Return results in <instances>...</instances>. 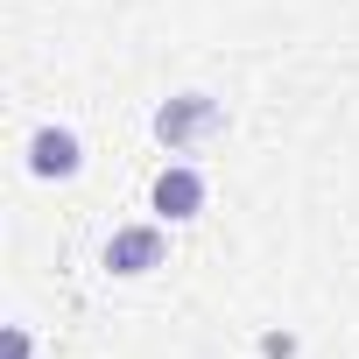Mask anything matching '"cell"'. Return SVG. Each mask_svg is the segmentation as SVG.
<instances>
[{
	"mask_svg": "<svg viewBox=\"0 0 359 359\" xmlns=\"http://www.w3.org/2000/svg\"><path fill=\"white\" fill-rule=\"evenodd\" d=\"M205 205H212V184H205L198 162H162V169H155L148 212H155L162 226H191V219H205Z\"/></svg>",
	"mask_w": 359,
	"mask_h": 359,
	"instance_id": "obj_4",
	"label": "cell"
},
{
	"mask_svg": "<svg viewBox=\"0 0 359 359\" xmlns=\"http://www.w3.org/2000/svg\"><path fill=\"white\" fill-rule=\"evenodd\" d=\"M22 169L36 176V184H78V176H85V134L71 120H43L22 141Z\"/></svg>",
	"mask_w": 359,
	"mask_h": 359,
	"instance_id": "obj_3",
	"label": "cell"
},
{
	"mask_svg": "<svg viewBox=\"0 0 359 359\" xmlns=\"http://www.w3.org/2000/svg\"><path fill=\"white\" fill-rule=\"evenodd\" d=\"M162 261H169V226H162V219L113 226V233H106V247H99V268H106L113 282H141V275H155Z\"/></svg>",
	"mask_w": 359,
	"mask_h": 359,
	"instance_id": "obj_2",
	"label": "cell"
},
{
	"mask_svg": "<svg viewBox=\"0 0 359 359\" xmlns=\"http://www.w3.org/2000/svg\"><path fill=\"white\" fill-rule=\"evenodd\" d=\"M261 359H303V338L275 324V331H261Z\"/></svg>",
	"mask_w": 359,
	"mask_h": 359,
	"instance_id": "obj_6",
	"label": "cell"
},
{
	"mask_svg": "<svg viewBox=\"0 0 359 359\" xmlns=\"http://www.w3.org/2000/svg\"><path fill=\"white\" fill-rule=\"evenodd\" d=\"M0 359H36V324H0Z\"/></svg>",
	"mask_w": 359,
	"mask_h": 359,
	"instance_id": "obj_5",
	"label": "cell"
},
{
	"mask_svg": "<svg viewBox=\"0 0 359 359\" xmlns=\"http://www.w3.org/2000/svg\"><path fill=\"white\" fill-rule=\"evenodd\" d=\"M148 134H155L169 155H191V148H205L212 134H226V99H219V92H205V85L169 92V99L148 113Z\"/></svg>",
	"mask_w": 359,
	"mask_h": 359,
	"instance_id": "obj_1",
	"label": "cell"
}]
</instances>
